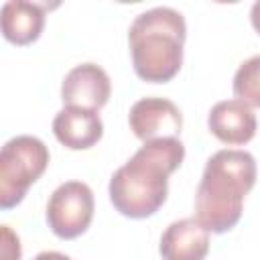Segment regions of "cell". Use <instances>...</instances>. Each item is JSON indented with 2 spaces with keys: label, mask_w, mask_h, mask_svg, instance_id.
<instances>
[{
  "label": "cell",
  "mask_w": 260,
  "mask_h": 260,
  "mask_svg": "<svg viewBox=\"0 0 260 260\" xmlns=\"http://www.w3.org/2000/svg\"><path fill=\"white\" fill-rule=\"evenodd\" d=\"M128 124L134 136L142 142L179 138L183 128V114L175 102L167 98H142L132 104Z\"/></svg>",
  "instance_id": "6"
},
{
  "label": "cell",
  "mask_w": 260,
  "mask_h": 260,
  "mask_svg": "<svg viewBox=\"0 0 260 260\" xmlns=\"http://www.w3.org/2000/svg\"><path fill=\"white\" fill-rule=\"evenodd\" d=\"M207 252L209 232L195 217H183L169 223L160 236L158 254L162 260H205Z\"/></svg>",
  "instance_id": "10"
},
{
  "label": "cell",
  "mask_w": 260,
  "mask_h": 260,
  "mask_svg": "<svg viewBox=\"0 0 260 260\" xmlns=\"http://www.w3.org/2000/svg\"><path fill=\"white\" fill-rule=\"evenodd\" d=\"M55 138L69 150H87L104 136V122L95 110L65 106L53 118Z\"/></svg>",
  "instance_id": "8"
},
{
  "label": "cell",
  "mask_w": 260,
  "mask_h": 260,
  "mask_svg": "<svg viewBox=\"0 0 260 260\" xmlns=\"http://www.w3.org/2000/svg\"><path fill=\"white\" fill-rule=\"evenodd\" d=\"M209 132L223 144L240 146L256 134V114L240 100H221L207 114Z\"/></svg>",
  "instance_id": "9"
},
{
  "label": "cell",
  "mask_w": 260,
  "mask_h": 260,
  "mask_svg": "<svg viewBox=\"0 0 260 260\" xmlns=\"http://www.w3.org/2000/svg\"><path fill=\"white\" fill-rule=\"evenodd\" d=\"M234 95L250 108H260V55L240 63L234 73Z\"/></svg>",
  "instance_id": "12"
},
{
  "label": "cell",
  "mask_w": 260,
  "mask_h": 260,
  "mask_svg": "<svg viewBox=\"0 0 260 260\" xmlns=\"http://www.w3.org/2000/svg\"><path fill=\"white\" fill-rule=\"evenodd\" d=\"M47 4L26 2V0H8L0 10L2 35L8 43L24 47L35 43L45 28Z\"/></svg>",
  "instance_id": "11"
},
{
  "label": "cell",
  "mask_w": 260,
  "mask_h": 260,
  "mask_svg": "<svg viewBox=\"0 0 260 260\" xmlns=\"http://www.w3.org/2000/svg\"><path fill=\"white\" fill-rule=\"evenodd\" d=\"M256 160L248 150L223 148L205 162L195 193V219L211 234H225L244 213V197L256 185Z\"/></svg>",
  "instance_id": "2"
},
{
  "label": "cell",
  "mask_w": 260,
  "mask_h": 260,
  "mask_svg": "<svg viewBox=\"0 0 260 260\" xmlns=\"http://www.w3.org/2000/svg\"><path fill=\"white\" fill-rule=\"evenodd\" d=\"M250 22H252L254 30L260 35V0H258V2H254V4H252V8H250Z\"/></svg>",
  "instance_id": "15"
},
{
  "label": "cell",
  "mask_w": 260,
  "mask_h": 260,
  "mask_svg": "<svg viewBox=\"0 0 260 260\" xmlns=\"http://www.w3.org/2000/svg\"><path fill=\"white\" fill-rule=\"evenodd\" d=\"M20 240L10 230V225H2V260H20Z\"/></svg>",
  "instance_id": "13"
},
{
  "label": "cell",
  "mask_w": 260,
  "mask_h": 260,
  "mask_svg": "<svg viewBox=\"0 0 260 260\" xmlns=\"http://www.w3.org/2000/svg\"><path fill=\"white\" fill-rule=\"evenodd\" d=\"M112 93L108 73L95 63H81L67 71L61 83V100L65 106H77L100 112Z\"/></svg>",
  "instance_id": "7"
},
{
  "label": "cell",
  "mask_w": 260,
  "mask_h": 260,
  "mask_svg": "<svg viewBox=\"0 0 260 260\" xmlns=\"http://www.w3.org/2000/svg\"><path fill=\"white\" fill-rule=\"evenodd\" d=\"M32 260H71L67 254H63V252H55V250H47V252H41V254H37Z\"/></svg>",
  "instance_id": "14"
},
{
  "label": "cell",
  "mask_w": 260,
  "mask_h": 260,
  "mask_svg": "<svg viewBox=\"0 0 260 260\" xmlns=\"http://www.w3.org/2000/svg\"><path fill=\"white\" fill-rule=\"evenodd\" d=\"M95 211L93 191L83 181L61 183L47 201V223L61 240H73L87 232Z\"/></svg>",
  "instance_id": "5"
},
{
  "label": "cell",
  "mask_w": 260,
  "mask_h": 260,
  "mask_svg": "<svg viewBox=\"0 0 260 260\" xmlns=\"http://www.w3.org/2000/svg\"><path fill=\"white\" fill-rule=\"evenodd\" d=\"M47 144L28 134L10 138L0 152V207H16L49 167Z\"/></svg>",
  "instance_id": "4"
},
{
  "label": "cell",
  "mask_w": 260,
  "mask_h": 260,
  "mask_svg": "<svg viewBox=\"0 0 260 260\" xmlns=\"http://www.w3.org/2000/svg\"><path fill=\"white\" fill-rule=\"evenodd\" d=\"M183 158L185 144L181 138L144 142L110 179L108 193L114 209L130 219L154 215L165 205L169 177L181 167Z\"/></svg>",
  "instance_id": "1"
},
{
  "label": "cell",
  "mask_w": 260,
  "mask_h": 260,
  "mask_svg": "<svg viewBox=\"0 0 260 260\" xmlns=\"http://www.w3.org/2000/svg\"><path fill=\"white\" fill-rule=\"evenodd\" d=\"M185 39L187 24L179 10L154 6L140 12L128 28L134 73L148 83L171 81L183 65Z\"/></svg>",
  "instance_id": "3"
}]
</instances>
